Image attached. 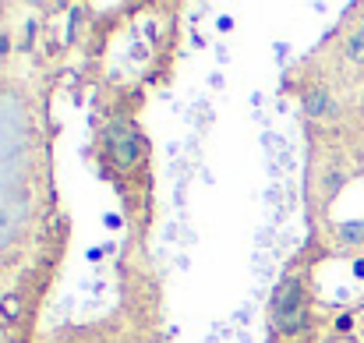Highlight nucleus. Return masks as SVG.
<instances>
[{"label":"nucleus","instance_id":"9","mask_svg":"<svg viewBox=\"0 0 364 343\" xmlns=\"http://www.w3.org/2000/svg\"><path fill=\"white\" fill-rule=\"evenodd\" d=\"M354 269H358V276H364V262H358V265H354Z\"/></svg>","mask_w":364,"mask_h":343},{"label":"nucleus","instance_id":"3","mask_svg":"<svg viewBox=\"0 0 364 343\" xmlns=\"http://www.w3.org/2000/svg\"><path fill=\"white\" fill-rule=\"evenodd\" d=\"M304 114L311 120H318V117L336 114V103H333V96L326 89H311V93H304Z\"/></svg>","mask_w":364,"mask_h":343},{"label":"nucleus","instance_id":"10","mask_svg":"<svg viewBox=\"0 0 364 343\" xmlns=\"http://www.w3.org/2000/svg\"><path fill=\"white\" fill-rule=\"evenodd\" d=\"M361 337H364V319H361Z\"/></svg>","mask_w":364,"mask_h":343},{"label":"nucleus","instance_id":"6","mask_svg":"<svg viewBox=\"0 0 364 343\" xmlns=\"http://www.w3.org/2000/svg\"><path fill=\"white\" fill-rule=\"evenodd\" d=\"M347 184V174L343 170H329L326 177H322V188H326V199H336V191Z\"/></svg>","mask_w":364,"mask_h":343},{"label":"nucleus","instance_id":"1","mask_svg":"<svg viewBox=\"0 0 364 343\" xmlns=\"http://www.w3.org/2000/svg\"><path fill=\"white\" fill-rule=\"evenodd\" d=\"M269 315L279 337H301L308 329V294L297 276H283L279 287L272 290Z\"/></svg>","mask_w":364,"mask_h":343},{"label":"nucleus","instance_id":"8","mask_svg":"<svg viewBox=\"0 0 364 343\" xmlns=\"http://www.w3.org/2000/svg\"><path fill=\"white\" fill-rule=\"evenodd\" d=\"M0 53H7V36H0Z\"/></svg>","mask_w":364,"mask_h":343},{"label":"nucleus","instance_id":"4","mask_svg":"<svg viewBox=\"0 0 364 343\" xmlns=\"http://www.w3.org/2000/svg\"><path fill=\"white\" fill-rule=\"evenodd\" d=\"M336 241H340L343 248H361V244H364V220L340 223V227H336Z\"/></svg>","mask_w":364,"mask_h":343},{"label":"nucleus","instance_id":"7","mask_svg":"<svg viewBox=\"0 0 364 343\" xmlns=\"http://www.w3.org/2000/svg\"><path fill=\"white\" fill-rule=\"evenodd\" d=\"M336 329H340V333H350V329H354V319H350V315H340V319H336Z\"/></svg>","mask_w":364,"mask_h":343},{"label":"nucleus","instance_id":"2","mask_svg":"<svg viewBox=\"0 0 364 343\" xmlns=\"http://www.w3.org/2000/svg\"><path fill=\"white\" fill-rule=\"evenodd\" d=\"M103 152L121 170H134L141 163V156H145V138H141V131L131 120H114L103 131Z\"/></svg>","mask_w":364,"mask_h":343},{"label":"nucleus","instance_id":"5","mask_svg":"<svg viewBox=\"0 0 364 343\" xmlns=\"http://www.w3.org/2000/svg\"><path fill=\"white\" fill-rule=\"evenodd\" d=\"M347 57H350L354 64H364V25L347 36Z\"/></svg>","mask_w":364,"mask_h":343}]
</instances>
